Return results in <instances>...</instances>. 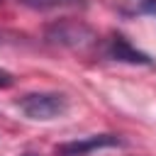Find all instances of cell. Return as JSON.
Segmentation results:
<instances>
[{
  "mask_svg": "<svg viewBox=\"0 0 156 156\" xmlns=\"http://www.w3.org/2000/svg\"><path fill=\"white\" fill-rule=\"evenodd\" d=\"M20 110L37 122H46V119H56L68 110V100L61 93H27L24 98H20Z\"/></svg>",
  "mask_w": 156,
  "mask_h": 156,
  "instance_id": "1",
  "label": "cell"
},
{
  "mask_svg": "<svg viewBox=\"0 0 156 156\" xmlns=\"http://www.w3.org/2000/svg\"><path fill=\"white\" fill-rule=\"evenodd\" d=\"M46 37H49V41L61 44V46H71V49L85 46L95 39L93 29L80 24V22H56L54 27H49Z\"/></svg>",
  "mask_w": 156,
  "mask_h": 156,
  "instance_id": "2",
  "label": "cell"
},
{
  "mask_svg": "<svg viewBox=\"0 0 156 156\" xmlns=\"http://www.w3.org/2000/svg\"><path fill=\"white\" fill-rule=\"evenodd\" d=\"M122 139L117 134H93L85 139H76V141H66L56 146V156H88L98 149H110V146H119Z\"/></svg>",
  "mask_w": 156,
  "mask_h": 156,
  "instance_id": "3",
  "label": "cell"
},
{
  "mask_svg": "<svg viewBox=\"0 0 156 156\" xmlns=\"http://www.w3.org/2000/svg\"><path fill=\"white\" fill-rule=\"evenodd\" d=\"M107 56L115 58V61H127V63H151V58L141 51H136L122 34H112L107 39V46H105Z\"/></svg>",
  "mask_w": 156,
  "mask_h": 156,
  "instance_id": "4",
  "label": "cell"
},
{
  "mask_svg": "<svg viewBox=\"0 0 156 156\" xmlns=\"http://www.w3.org/2000/svg\"><path fill=\"white\" fill-rule=\"evenodd\" d=\"M124 15H156V0H119Z\"/></svg>",
  "mask_w": 156,
  "mask_h": 156,
  "instance_id": "5",
  "label": "cell"
},
{
  "mask_svg": "<svg viewBox=\"0 0 156 156\" xmlns=\"http://www.w3.org/2000/svg\"><path fill=\"white\" fill-rule=\"evenodd\" d=\"M24 7H32V10H54V7H66V5H76V2H83V0H20Z\"/></svg>",
  "mask_w": 156,
  "mask_h": 156,
  "instance_id": "6",
  "label": "cell"
},
{
  "mask_svg": "<svg viewBox=\"0 0 156 156\" xmlns=\"http://www.w3.org/2000/svg\"><path fill=\"white\" fill-rule=\"evenodd\" d=\"M22 156H32V154H22Z\"/></svg>",
  "mask_w": 156,
  "mask_h": 156,
  "instance_id": "7",
  "label": "cell"
},
{
  "mask_svg": "<svg viewBox=\"0 0 156 156\" xmlns=\"http://www.w3.org/2000/svg\"><path fill=\"white\" fill-rule=\"evenodd\" d=\"M0 2H2V0H0Z\"/></svg>",
  "mask_w": 156,
  "mask_h": 156,
  "instance_id": "8",
  "label": "cell"
}]
</instances>
